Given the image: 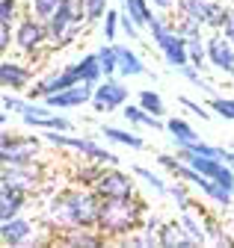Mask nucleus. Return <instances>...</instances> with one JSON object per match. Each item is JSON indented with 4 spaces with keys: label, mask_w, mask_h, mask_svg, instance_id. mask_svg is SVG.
<instances>
[{
    "label": "nucleus",
    "mask_w": 234,
    "mask_h": 248,
    "mask_svg": "<svg viewBox=\"0 0 234 248\" xmlns=\"http://www.w3.org/2000/svg\"><path fill=\"white\" fill-rule=\"evenodd\" d=\"M101 195L92 186H71L63 192H50L42 207V228L48 233H66L77 228H98Z\"/></svg>",
    "instance_id": "f257e3e1"
},
{
    "label": "nucleus",
    "mask_w": 234,
    "mask_h": 248,
    "mask_svg": "<svg viewBox=\"0 0 234 248\" xmlns=\"http://www.w3.org/2000/svg\"><path fill=\"white\" fill-rule=\"evenodd\" d=\"M149 219V210H145V201L134 198H101V210H98V231L110 239L119 242L128 233L139 231Z\"/></svg>",
    "instance_id": "f03ea898"
},
{
    "label": "nucleus",
    "mask_w": 234,
    "mask_h": 248,
    "mask_svg": "<svg viewBox=\"0 0 234 248\" xmlns=\"http://www.w3.org/2000/svg\"><path fill=\"white\" fill-rule=\"evenodd\" d=\"M145 30H149V36H151L154 47L160 50L163 62H166L172 71H178L181 65H187V62H190L187 39L178 33V30H175V24L166 18V12H163V15H154V18H151V24L145 27Z\"/></svg>",
    "instance_id": "7ed1b4c3"
},
{
    "label": "nucleus",
    "mask_w": 234,
    "mask_h": 248,
    "mask_svg": "<svg viewBox=\"0 0 234 248\" xmlns=\"http://www.w3.org/2000/svg\"><path fill=\"white\" fill-rule=\"evenodd\" d=\"M83 24H86V3H83V0H63L60 12L48 21L50 45L56 50L74 45L77 36H80V30H83Z\"/></svg>",
    "instance_id": "20e7f679"
},
{
    "label": "nucleus",
    "mask_w": 234,
    "mask_h": 248,
    "mask_svg": "<svg viewBox=\"0 0 234 248\" xmlns=\"http://www.w3.org/2000/svg\"><path fill=\"white\" fill-rule=\"evenodd\" d=\"M42 142L50 145V148L74 151V154H80V157L98 160V163H104V166H119V157H116L113 151H107L104 145H98L92 136H77V133H71V130H45Z\"/></svg>",
    "instance_id": "39448f33"
},
{
    "label": "nucleus",
    "mask_w": 234,
    "mask_h": 248,
    "mask_svg": "<svg viewBox=\"0 0 234 248\" xmlns=\"http://www.w3.org/2000/svg\"><path fill=\"white\" fill-rule=\"evenodd\" d=\"M60 109H53L48 107L45 101L36 104L33 98H27V104L21 107L18 118L27 124V127H33V130H74V121L68 115H56Z\"/></svg>",
    "instance_id": "423d86ee"
},
{
    "label": "nucleus",
    "mask_w": 234,
    "mask_h": 248,
    "mask_svg": "<svg viewBox=\"0 0 234 248\" xmlns=\"http://www.w3.org/2000/svg\"><path fill=\"white\" fill-rule=\"evenodd\" d=\"M50 42V30H48V21L36 18L33 12L24 15L18 24H15V47L27 56H36L45 45Z\"/></svg>",
    "instance_id": "0eeeda50"
},
{
    "label": "nucleus",
    "mask_w": 234,
    "mask_h": 248,
    "mask_svg": "<svg viewBox=\"0 0 234 248\" xmlns=\"http://www.w3.org/2000/svg\"><path fill=\"white\" fill-rule=\"evenodd\" d=\"M131 98V89L125 83V77H104L95 92H92V109L98 115H107V112H116V109H122Z\"/></svg>",
    "instance_id": "6e6552de"
},
{
    "label": "nucleus",
    "mask_w": 234,
    "mask_h": 248,
    "mask_svg": "<svg viewBox=\"0 0 234 248\" xmlns=\"http://www.w3.org/2000/svg\"><path fill=\"white\" fill-rule=\"evenodd\" d=\"M136 180L139 177L134 171H122L119 166H107L92 189L101 198H134L136 195Z\"/></svg>",
    "instance_id": "1a4fd4ad"
},
{
    "label": "nucleus",
    "mask_w": 234,
    "mask_h": 248,
    "mask_svg": "<svg viewBox=\"0 0 234 248\" xmlns=\"http://www.w3.org/2000/svg\"><path fill=\"white\" fill-rule=\"evenodd\" d=\"M42 142L39 139H30V136H15L9 130H3L0 136V163L3 166H27L36 160Z\"/></svg>",
    "instance_id": "9d476101"
},
{
    "label": "nucleus",
    "mask_w": 234,
    "mask_h": 248,
    "mask_svg": "<svg viewBox=\"0 0 234 248\" xmlns=\"http://www.w3.org/2000/svg\"><path fill=\"white\" fill-rule=\"evenodd\" d=\"M74 83H83V80H80V74H77V62H68V65L53 68V71H48L45 77L33 80V86H30V92H27V95H30L33 101H39V98H45V95H53V92H63V89L74 86Z\"/></svg>",
    "instance_id": "9b49d317"
},
{
    "label": "nucleus",
    "mask_w": 234,
    "mask_h": 248,
    "mask_svg": "<svg viewBox=\"0 0 234 248\" xmlns=\"http://www.w3.org/2000/svg\"><path fill=\"white\" fill-rule=\"evenodd\" d=\"M39 233V225L24 219V216H12V219L0 222V242L3 245H12V248H21V245H45L50 239H36Z\"/></svg>",
    "instance_id": "f8f14e48"
},
{
    "label": "nucleus",
    "mask_w": 234,
    "mask_h": 248,
    "mask_svg": "<svg viewBox=\"0 0 234 248\" xmlns=\"http://www.w3.org/2000/svg\"><path fill=\"white\" fill-rule=\"evenodd\" d=\"M92 92H95V83H74L63 92H53V95H45L42 101L60 112H68V109H80L86 104H92Z\"/></svg>",
    "instance_id": "ddd939ff"
},
{
    "label": "nucleus",
    "mask_w": 234,
    "mask_h": 248,
    "mask_svg": "<svg viewBox=\"0 0 234 248\" xmlns=\"http://www.w3.org/2000/svg\"><path fill=\"white\" fill-rule=\"evenodd\" d=\"M208 65L225 77H234V42L222 30H214V36L208 39Z\"/></svg>",
    "instance_id": "4468645a"
},
{
    "label": "nucleus",
    "mask_w": 234,
    "mask_h": 248,
    "mask_svg": "<svg viewBox=\"0 0 234 248\" xmlns=\"http://www.w3.org/2000/svg\"><path fill=\"white\" fill-rule=\"evenodd\" d=\"M45 180V169L39 163H27V166H3V177L0 183H9V186H18L24 192H36Z\"/></svg>",
    "instance_id": "2eb2a0df"
},
{
    "label": "nucleus",
    "mask_w": 234,
    "mask_h": 248,
    "mask_svg": "<svg viewBox=\"0 0 234 248\" xmlns=\"http://www.w3.org/2000/svg\"><path fill=\"white\" fill-rule=\"evenodd\" d=\"M0 83L9 92H24L33 83V68L24 65V62H15V59H3L0 62Z\"/></svg>",
    "instance_id": "dca6fc26"
},
{
    "label": "nucleus",
    "mask_w": 234,
    "mask_h": 248,
    "mask_svg": "<svg viewBox=\"0 0 234 248\" xmlns=\"http://www.w3.org/2000/svg\"><path fill=\"white\" fill-rule=\"evenodd\" d=\"M53 242H60L66 248H101L110 239L98 231V228H77V231H66L60 236H53Z\"/></svg>",
    "instance_id": "f3484780"
},
{
    "label": "nucleus",
    "mask_w": 234,
    "mask_h": 248,
    "mask_svg": "<svg viewBox=\"0 0 234 248\" xmlns=\"http://www.w3.org/2000/svg\"><path fill=\"white\" fill-rule=\"evenodd\" d=\"M157 239H160V248H196L199 242L187 233V228L178 222H163L157 228Z\"/></svg>",
    "instance_id": "a211bd4d"
},
{
    "label": "nucleus",
    "mask_w": 234,
    "mask_h": 248,
    "mask_svg": "<svg viewBox=\"0 0 234 248\" xmlns=\"http://www.w3.org/2000/svg\"><path fill=\"white\" fill-rule=\"evenodd\" d=\"M116 56H119V77H125V80H131V77H149V68H145L142 56L131 45H119V42H116Z\"/></svg>",
    "instance_id": "6ab92c4d"
},
{
    "label": "nucleus",
    "mask_w": 234,
    "mask_h": 248,
    "mask_svg": "<svg viewBox=\"0 0 234 248\" xmlns=\"http://www.w3.org/2000/svg\"><path fill=\"white\" fill-rule=\"evenodd\" d=\"M122 118L131 124V127H145V130H163L166 133V121H160V115H151L149 109H142L139 104H125L122 109Z\"/></svg>",
    "instance_id": "aec40b11"
},
{
    "label": "nucleus",
    "mask_w": 234,
    "mask_h": 248,
    "mask_svg": "<svg viewBox=\"0 0 234 248\" xmlns=\"http://www.w3.org/2000/svg\"><path fill=\"white\" fill-rule=\"evenodd\" d=\"M27 195H30V192L18 189V186L0 183V222L12 219V216H21V210L27 204Z\"/></svg>",
    "instance_id": "412c9836"
},
{
    "label": "nucleus",
    "mask_w": 234,
    "mask_h": 248,
    "mask_svg": "<svg viewBox=\"0 0 234 248\" xmlns=\"http://www.w3.org/2000/svg\"><path fill=\"white\" fill-rule=\"evenodd\" d=\"M101 139L110 145H122L131 151H145V139L128 127H116V124H101Z\"/></svg>",
    "instance_id": "4be33fe9"
},
{
    "label": "nucleus",
    "mask_w": 234,
    "mask_h": 248,
    "mask_svg": "<svg viewBox=\"0 0 234 248\" xmlns=\"http://www.w3.org/2000/svg\"><path fill=\"white\" fill-rule=\"evenodd\" d=\"M131 171L142 180V186L149 189L154 198H169V183L160 177V174H154L151 169H145V166H131Z\"/></svg>",
    "instance_id": "5701e85b"
},
{
    "label": "nucleus",
    "mask_w": 234,
    "mask_h": 248,
    "mask_svg": "<svg viewBox=\"0 0 234 248\" xmlns=\"http://www.w3.org/2000/svg\"><path fill=\"white\" fill-rule=\"evenodd\" d=\"M77 74H80L83 83H95V86L104 80V68H101L98 50H95V53H86V56L77 59Z\"/></svg>",
    "instance_id": "b1692460"
},
{
    "label": "nucleus",
    "mask_w": 234,
    "mask_h": 248,
    "mask_svg": "<svg viewBox=\"0 0 234 248\" xmlns=\"http://www.w3.org/2000/svg\"><path fill=\"white\" fill-rule=\"evenodd\" d=\"M178 74H181V77H184V80H187V83H190L193 89H199L204 98H214V95H217V86L204 80L201 68H196L193 62H187V65H181V68H178Z\"/></svg>",
    "instance_id": "393cba45"
},
{
    "label": "nucleus",
    "mask_w": 234,
    "mask_h": 248,
    "mask_svg": "<svg viewBox=\"0 0 234 248\" xmlns=\"http://www.w3.org/2000/svg\"><path fill=\"white\" fill-rule=\"evenodd\" d=\"M151 6H154V3H149V0H122V6H119V9H122L125 15H131L139 27H149L151 18H154Z\"/></svg>",
    "instance_id": "a878e982"
},
{
    "label": "nucleus",
    "mask_w": 234,
    "mask_h": 248,
    "mask_svg": "<svg viewBox=\"0 0 234 248\" xmlns=\"http://www.w3.org/2000/svg\"><path fill=\"white\" fill-rule=\"evenodd\" d=\"M116 245H128V248H154V245H160V239H157V231H151V228H139V231H134V233H128L125 239H119Z\"/></svg>",
    "instance_id": "bb28decb"
},
{
    "label": "nucleus",
    "mask_w": 234,
    "mask_h": 248,
    "mask_svg": "<svg viewBox=\"0 0 234 248\" xmlns=\"http://www.w3.org/2000/svg\"><path fill=\"white\" fill-rule=\"evenodd\" d=\"M169 198L175 201V210H178V213L193 210V195H190V183H187V180L169 183Z\"/></svg>",
    "instance_id": "cd10ccee"
},
{
    "label": "nucleus",
    "mask_w": 234,
    "mask_h": 248,
    "mask_svg": "<svg viewBox=\"0 0 234 248\" xmlns=\"http://www.w3.org/2000/svg\"><path fill=\"white\" fill-rule=\"evenodd\" d=\"M181 225L187 228V233L199 242V245H204V242H208V231H204V222H201V213L196 216L193 210H184L181 213Z\"/></svg>",
    "instance_id": "c85d7f7f"
},
{
    "label": "nucleus",
    "mask_w": 234,
    "mask_h": 248,
    "mask_svg": "<svg viewBox=\"0 0 234 248\" xmlns=\"http://www.w3.org/2000/svg\"><path fill=\"white\" fill-rule=\"evenodd\" d=\"M199 213H201V222H204V231H208V242H214V245H234V239L222 231V225L214 219V216H208L201 207H199Z\"/></svg>",
    "instance_id": "c756f323"
},
{
    "label": "nucleus",
    "mask_w": 234,
    "mask_h": 248,
    "mask_svg": "<svg viewBox=\"0 0 234 248\" xmlns=\"http://www.w3.org/2000/svg\"><path fill=\"white\" fill-rule=\"evenodd\" d=\"M136 104L142 109H149L151 115H166V104L160 98V92H154V89H139L136 92Z\"/></svg>",
    "instance_id": "7c9ffc66"
},
{
    "label": "nucleus",
    "mask_w": 234,
    "mask_h": 248,
    "mask_svg": "<svg viewBox=\"0 0 234 248\" xmlns=\"http://www.w3.org/2000/svg\"><path fill=\"white\" fill-rule=\"evenodd\" d=\"M107 166L104 163H98V160H89V163H80L77 169H74V180L80 183V186H95V180L101 177V171H104Z\"/></svg>",
    "instance_id": "2f4dec72"
},
{
    "label": "nucleus",
    "mask_w": 234,
    "mask_h": 248,
    "mask_svg": "<svg viewBox=\"0 0 234 248\" xmlns=\"http://www.w3.org/2000/svg\"><path fill=\"white\" fill-rule=\"evenodd\" d=\"M98 59H101L104 77H116V74H119V56H116V42L101 45V47H98Z\"/></svg>",
    "instance_id": "473e14b6"
},
{
    "label": "nucleus",
    "mask_w": 234,
    "mask_h": 248,
    "mask_svg": "<svg viewBox=\"0 0 234 248\" xmlns=\"http://www.w3.org/2000/svg\"><path fill=\"white\" fill-rule=\"evenodd\" d=\"M101 30H104L107 42H116L119 39V30H122V12L119 9H107L104 18H101Z\"/></svg>",
    "instance_id": "72a5a7b5"
},
{
    "label": "nucleus",
    "mask_w": 234,
    "mask_h": 248,
    "mask_svg": "<svg viewBox=\"0 0 234 248\" xmlns=\"http://www.w3.org/2000/svg\"><path fill=\"white\" fill-rule=\"evenodd\" d=\"M60 6H63V0H30V12L42 21H50L60 12Z\"/></svg>",
    "instance_id": "f704fd0d"
},
{
    "label": "nucleus",
    "mask_w": 234,
    "mask_h": 248,
    "mask_svg": "<svg viewBox=\"0 0 234 248\" xmlns=\"http://www.w3.org/2000/svg\"><path fill=\"white\" fill-rule=\"evenodd\" d=\"M208 107L214 109V115H219V118H225V121H234V98L214 95V98H208Z\"/></svg>",
    "instance_id": "c9c22d12"
},
{
    "label": "nucleus",
    "mask_w": 234,
    "mask_h": 248,
    "mask_svg": "<svg viewBox=\"0 0 234 248\" xmlns=\"http://www.w3.org/2000/svg\"><path fill=\"white\" fill-rule=\"evenodd\" d=\"M86 3V24H101L104 12L110 9V0H83Z\"/></svg>",
    "instance_id": "e433bc0d"
},
{
    "label": "nucleus",
    "mask_w": 234,
    "mask_h": 248,
    "mask_svg": "<svg viewBox=\"0 0 234 248\" xmlns=\"http://www.w3.org/2000/svg\"><path fill=\"white\" fill-rule=\"evenodd\" d=\"M18 21H21L18 0H0V24H18Z\"/></svg>",
    "instance_id": "4c0bfd02"
},
{
    "label": "nucleus",
    "mask_w": 234,
    "mask_h": 248,
    "mask_svg": "<svg viewBox=\"0 0 234 248\" xmlns=\"http://www.w3.org/2000/svg\"><path fill=\"white\" fill-rule=\"evenodd\" d=\"M178 104H181L184 109H190L193 115L204 118V121H208V118H214V109H211L208 104H199V101H193V98H187V95H181V98H178Z\"/></svg>",
    "instance_id": "58836bf2"
},
{
    "label": "nucleus",
    "mask_w": 234,
    "mask_h": 248,
    "mask_svg": "<svg viewBox=\"0 0 234 248\" xmlns=\"http://www.w3.org/2000/svg\"><path fill=\"white\" fill-rule=\"evenodd\" d=\"M175 30H178L184 39H190V36H199V33H201V24L193 21V18H181V15H178V21H175Z\"/></svg>",
    "instance_id": "ea45409f"
},
{
    "label": "nucleus",
    "mask_w": 234,
    "mask_h": 248,
    "mask_svg": "<svg viewBox=\"0 0 234 248\" xmlns=\"http://www.w3.org/2000/svg\"><path fill=\"white\" fill-rule=\"evenodd\" d=\"M15 24H0V50H9L15 47Z\"/></svg>",
    "instance_id": "a19ab883"
},
{
    "label": "nucleus",
    "mask_w": 234,
    "mask_h": 248,
    "mask_svg": "<svg viewBox=\"0 0 234 248\" xmlns=\"http://www.w3.org/2000/svg\"><path fill=\"white\" fill-rule=\"evenodd\" d=\"M24 104H27V98H18V95H12V92L6 89V95H3V109H6V112H12V115H18Z\"/></svg>",
    "instance_id": "79ce46f5"
},
{
    "label": "nucleus",
    "mask_w": 234,
    "mask_h": 248,
    "mask_svg": "<svg viewBox=\"0 0 234 248\" xmlns=\"http://www.w3.org/2000/svg\"><path fill=\"white\" fill-rule=\"evenodd\" d=\"M157 163H160V169H163V171L175 174V169L181 166V157H178V154H157Z\"/></svg>",
    "instance_id": "37998d69"
},
{
    "label": "nucleus",
    "mask_w": 234,
    "mask_h": 248,
    "mask_svg": "<svg viewBox=\"0 0 234 248\" xmlns=\"http://www.w3.org/2000/svg\"><path fill=\"white\" fill-rule=\"evenodd\" d=\"M151 3H154V9H157V12H172L178 0H151Z\"/></svg>",
    "instance_id": "c03bdc74"
},
{
    "label": "nucleus",
    "mask_w": 234,
    "mask_h": 248,
    "mask_svg": "<svg viewBox=\"0 0 234 248\" xmlns=\"http://www.w3.org/2000/svg\"><path fill=\"white\" fill-rule=\"evenodd\" d=\"M222 33H225V36H228V39L234 42V15H231V18H228V24L222 27Z\"/></svg>",
    "instance_id": "a18cd8bd"
},
{
    "label": "nucleus",
    "mask_w": 234,
    "mask_h": 248,
    "mask_svg": "<svg viewBox=\"0 0 234 248\" xmlns=\"http://www.w3.org/2000/svg\"><path fill=\"white\" fill-rule=\"evenodd\" d=\"M225 3H231V6H234V0H225Z\"/></svg>",
    "instance_id": "49530a36"
}]
</instances>
